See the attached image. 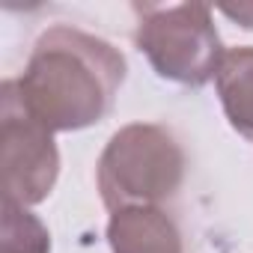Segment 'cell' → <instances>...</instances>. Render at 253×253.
<instances>
[{"instance_id":"obj_1","label":"cell","mask_w":253,"mask_h":253,"mask_svg":"<svg viewBox=\"0 0 253 253\" xmlns=\"http://www.w3.org/2000/svg\"><path fill=\"white\" fill-rule=\"evenodd\" d=\"M125 81V57L104 39L75 27L39 36L18 81H9L21 107L54 131H78L101 122Z\"/></svg>"},{"instance_id":"obj_2","label":"cell","mask_w":253,"mask_h":253,"mask_svg":"<svg viewBox=\"0 0 253 253\" xmlns=\"http://www.w3.org/2000/svg\"><path fill=\"white\" fill-rule=\"evenodd\" d=\"M185 176V152L176 137L152 122L116 131L98 161V191L110 211L158 206L170 200Z\"/></svg>"},{"instance_id":"obj_3","label":"cell","mask_w":253,"mask_h":253,"mask_svg":"<svg viewBox=\"0 0 253 253\" xmlns=\"http://www.w3.org/2000/svg\"><path fill=\"white\" fill-rule=\"evenodd\" d=\"M134 15V42L161 78L182 86H203L217 75L226 51L220 48V36L206 3H137Z\"/></svg>"},{"instance_id":"obj_4","label":"cell","mask_w":253,"mask_h":253,"mask_svg":"<svg viewBox=\"0 0 253 253\" xmlns=\"http://www.w3.org/2000/svg\"><path fill=\"white\" fill-rule=\"evenodd\" d=\"M0 140H3V197L21 206L42 203L54 182L60 155L51 131L36 122L15 98L9 81L0 95Z\"/></svg>"},{"instance_id":"obj_5","label":"cell","mask_w":253,"mask_h":253,"mask_svg":"<svg viewBox=\"0 0 253 253\" xmlns=\"http://www.w3.org/2000/svg\"><path fill=\"white\" fill-rule=\"evenodd\" d=\"M107 241L113 253H185L176 220L158 206H128L113 211Z\"/></svg>"},{"instance_id":"obj_6","label":"cell","mask_w":253,"mask_h":253,"mask_svg":"<svg viewBox=\"0 0 253 253\" xmlns=\"http://www.w3.org/2000/svg\"><path fill=\"white\" fill-rule=\"evenodd\" d=\"M214 81L229 125L241 137L253 140V48L226 51Z\"/></svg>"},{"instance_id":"obj_7","label":"cell","mask_w":253,"mask_h":253,"mask_svg":"<svg viewBox=\"0 0 253 253\" xmlns=\"http://www.w3.org/2000/svg\"><path fill=\"white\" fill-rule=\"evenodd\" d=\"M48 229L27 206L3 197V253H48Z\"/></svg>"},{"instance_id":"obj_8","label":"cell","mask_w":253,"mask_h":253,"mask_svg":"<svg viewBox=\"0 0 253 253\" xmlns=\"http://www.w3.org/2000/svg\"><path fill=\"white\" fill-rule=\"evenodd\" d=\"M220 12L232 21H238L241 27L253 30V3H238V6H220Z\"/></svg>"}]
</instances>
